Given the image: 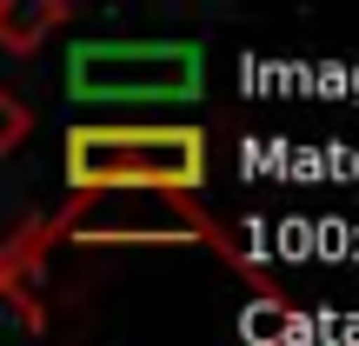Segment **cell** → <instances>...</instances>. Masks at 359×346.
<instances>
[{"label":"cell","mask_w":359,"mask_h":346,"mask_svg":"<svg viewBox=\"0 0 359 346\" xmlns=\"http://www.w3.org/2000/svg\"><path fill=\"white\" fill-rule=\"evenodd\" d=\"M206 127L193 120H74L60 140V173L80 193H187L200 200L213 167Z\"/></svg>","instance_id":"obj_1"},{"label":"cell","mask_w":359,"mask_h":346,"mask_svg":"<svg viewBox=\"0 0 359 346\" xmlns=\"http://www.w3.org/2000/svg\"><path fill=\"white\" fill-rule=\"evenodd\" d=\"M47 233H53V246L60 240H74V246H213L233 273H246V286H253L266 307H293V300L219 233V220L206 213L200 200H187V193H80V200H67L60 213L47 220Z\"/></svg>","instance_id":"obj_2"},{"label":"cell","mask_w":359,"mask_h":346,"mask_svg":"<svg viewBox=\"0 0 359 346\" xmlns=\"http://www.w3.org/2000/svg\"><path fill=\"white\" fill-rule=\"evenodd\" d=\"M206 53L193 40H74L67 100L87 114H147V107H200Z\"/></svg>","instance_id":"obj_3"},{"label":"cell","mask_w":359,"mask_h":346,"mask_svg":"<svg viewBox=\"0 0 359 346\" xmlns=\"http://www.w3.org/2000/svg\"><path fill=\"white\" fill-rule=\"evenodd\" d=\"M60 27H67L60 0H0V53H13V60L40 53Z\"/></svg>","instance_id":"obj_4"},{"label":"cell","mask_w":359,"mask_h":346,"mask_svg":"<svg viewBox=\"0 0 359 346\" xmlns=\"http://www.w3.org/2000/svg\"><path fill=\"white\" fill-rule=\"evenodd\" d=\"M27 133H34V107L0 87V160H7L13 147H27Z\"/></svg>","instance_id":"obj_5"}]
</instances>
